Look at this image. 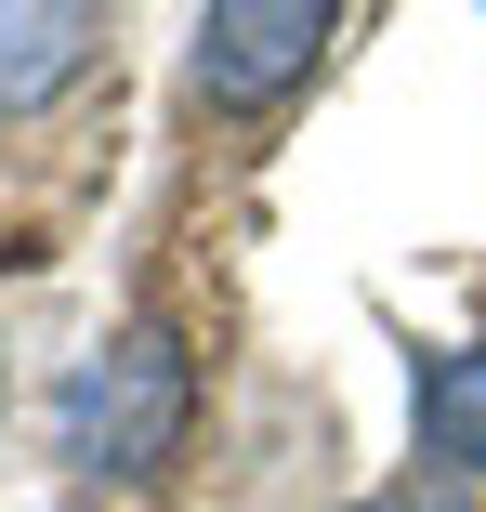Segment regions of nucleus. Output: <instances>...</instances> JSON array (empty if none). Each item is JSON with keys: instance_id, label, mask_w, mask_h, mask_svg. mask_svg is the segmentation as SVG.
Wrapping results in <instances>:
<instances>
[{"instance_id": "1", "label": "nucleus", "mask_w": 486, "mask_h": 512, "mask_svg": "<svg viewBox=\"0 0 486 512\" xmlns=\"http://www.w3.org/2000/svg\"><path fill=\"white\" fill-rule=\"evenodd\" d=\"M184 434H198V355H184L171 316L106 329L53 394V460L92 473V486H158L184 460Z\"/></svg>"}, {"instance_id": "2", "label": "nucleus", "mask_w": 486, "mask_h": 512, "mask_svg": "<svg viewBox=\"0 0 486 512\" xmlns=\"http://www.w3.org/2000/svg\"><path fill=\"white\" fill-rule=\"evenodd\" d=\"M329 40H342L329 0H211L198 14V92L224 119H276L289 92L329 66Z\"/></svg>"}, {"instance_id": "3", "label": "nucleus", "mask_w": 486, "mask_h": 512, "mask_svg": "<svg viewBox=\"0 0 486 512\" xmlns=\"http://www.w3.org/2000/svg\"><path fill=\"white\" fill-rule=\"evenodd\" d=\"M92 53H106L92 0H0V119H40L53 92H79Z\"/></svg>"}, {"instance_id": "4", "label": "nucleus", "mask_w": 486, "mask_h": 512, "mask_svg": "<svg viewBox=\"0 0 486 512\" xmlns=\"http://www.w3.org/2000/svg\"><path fill=\"white\" fill-rule=\"evenodd\" d=\"M408 421H421V460H447V486H486V342L408 368Z\"/></svg>"}, {"instance_id": "5", "label": "nucleus", "mask_w": 486, "mask_h": 512, "mask_svg": "<svg viewBox=\"0 0 486 512\" xmlns=\"http://www.w3.org/2000/svg\"><path fill=\"white\" fill-rule=\"evenodd\" d=\"M355 512H486L473 486H447V473H408V486H368Z\"/></svg>"}]
</instances>
